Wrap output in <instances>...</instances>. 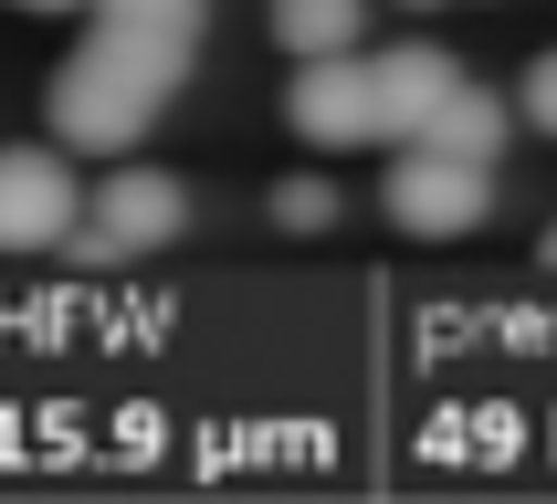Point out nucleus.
<instances>
[{
  "mask_svg": "<svg viewBox=\"0 0 557 504\" xmlns=\"http://www.w3.org/2000/svg\"><path fill=\"white\" fill-rule=\"evenodd\" d=\"M379 211L400 220V231H421V242H453V231H473V220L495 211V168L410 137V148L389 158V179H379Z\"/></svg>",
  "mask_w": 557,
  "mask_h": 504,
  "instance_id": "2",
  "label": "nucleus"
},
{
  "mask_svg": "<svg viewBox=\"0 0 557 504\" xmlns=\"http://www.w3.org/2000/svg\"><path fill=\"white\" fill-rule=\"evenodd\" d=\"M263 211H274V231H326V220H337V189L326 179H274Z\"/></svg>",
  "mask_w": 557,
  "mask_h": 504,
  "instance_id": "10",
  "label": "nucleus"
},
{
  "mask_svg": "<svg viewBox=\"0 0 557 504\" xmlns=\"http://www.w3.org/2000/svg\"><path fill=\"white\" fill-rule=\"evenodd\" d=\"M85 220L116 252H158V242H180V231H189V189L169 179V168H116V179L85 189Z\"/></svg>",
  "mask_w": 557,
  "mask_h": 504,
  "instance_id": "5",
  "label": "nucleus"
},
{
  "mask_svg": "<svg viewBox=\"0 0 557 504\" xmlns=\"http://www.w3.org/2000/svg\"><path fill=\"white\" fill-rule=\"evenodd\" d=\"M284 126L306 148H369L379 137V63L369 53H306L284 85Z\"/></svg>",
  "mask_w": 557,
  "mask_h": 504,
  "instance_id": "4",
  "label": "nucleus"
},
{
  "mask_svg": "<svg viewBox=\"0 0 557 504\" xmlns=\"http://www.w3.org/2000/svg\"><path fill=\"white\" fill-rule=\"evenodd\" d=\"M169 74H148L137 53H116L106 32H85L74 53L53 63V94H42V116H53V137L74 158H126L137 137L158 126V105H169Z\"/></svg>",
  "mask_w": 557,
  "mask_h": 504,
  "instance_id": "1",
  "label": "nucleus"
},
{
  "mask_svg": "<svg viewBox=\"0 0 557 504\" xmlns=\"http://www.w3.org/2000/svg\"><path fill=\"white\" fill-rule=\"evenodd\" d=\"M11 11H32V22H63V11H85V0H11Z\"/></svg>",
  "mask_w": 557,
  "mask_h": 504,
  "instance_id": "12",
  "label": "nucleus"
},
{
  "mask_svg": "<svg viewBox=\"0 0 557 504\" xmlns=\"http://www.w3.org/2000/svg\"><path fill=\"white\" fill-rule=\"evenodd\" d=\"M516 116L557 137V53H536V63H527V85H516Z\"/></svg>",
  "mask_w": 557,
  "mask_h": 504,
  "instance_id": "11",
  "label": "nucleus"
},
{
  "mask_svg": "<svg viewBox=\"0 0 557 504\" xmlns=\"http://www.w3.org/2000/svg\"><path fill=\"white\" fill-rule=\"evenodd\" d=\"M505 137H516V94H495V85H453L432 105V126H421V148H453V158H484V168H495L505 158Z\"/></svg>",
  "mask_w": 557,
  "mask_h": 504,
  "instance_id": "8",
  "label": "nucleus"
},
{
  "mask_svg": "<svg viewBox=\"0 0 557 504\" xmlns=\"http://www.w3.org/2000/svg\"><path fill=\"white\" fill-rule=\"evenodd\" d=\"M263 32H274L284 53H358V32H369V0H263Z\"/></svg>",
  "mask_w": 557,
  "mask_h": 504,
  "instance_id": "9",
  "label": "nucleus"
},
{
  "mask_svg": "<svg viewBox=\"0 0 557 504\" xmlns=\"http://www.w3.org/2000/svg\"><path fill=\"white\" fill-rule=\"evenodd\" d=\"M379 63V137H421V126H432V105L453 85H463V63L442 53V42H389V53H369Z\"/></svg>",
  "mask_w": 557,
  "mask_h": 504,
  "instance_id": "7",
  "label": "nucleus"
},
{
  "mask_svg": "<svg viewBox=\"0 0 557 504\" xmlns=\"http://www.w3.org/2000/svg\"><path fill=\"white\" fill-rule=\"evenodd\" d=\"M200 22H211V0H85V32H106L116 53H137L148 74L180 85L189 53H200Z\"/></svg>",
  "mask_w": 557,
  "mask_h": 504,
  "instance_id": "6",
  "label": "nucleus"
},
{
  "mask_svg": "<svg viewBox=\"0 0 557 504\" xmlns=\"http://www.w3.org/2000/svg\"><path fill=\"white\" fill-rule=\"evenodd\" d=\"M85 220V179H74V148H0V252H63Z\"/></svg>",
  "mask_w": 557,
  "mask_h": 504,
  "instance_id": "3",
  "label": "nucleus"
},
{
  "mask_svg": "<svg viewBox=\"0 0 557 504\" xmlns=\"http://www.w3.org/2000/svg\"><path fill=\"white\" fill-rule=\"evenodd\" d=\"M410 11H432V0H410Z\"/></svg>",
  "mask_w": 557,
  "mask_h": 504,
  "instance_id": "14",
  "label": "nucleus"
},
{
  "mask_svg": "<svg viewBox=\"0 0 557 504\" xmlns=\"http://www.w3.org/2000/svg\"><path fill=\"white\" fill-rule=\"evenodd\" d=\"M536 263H547V274H557V220H547V242H536Z\"/></svg>",
  "mask_w": 557,
  "mask_h": 504,
  "instance_id": "13",
  "label": "nucleus"
}]
</instances>
